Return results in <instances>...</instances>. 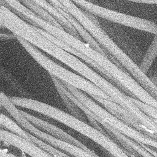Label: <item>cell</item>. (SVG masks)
Wrapping results in <instances>:
<instances>
[{
	"label": "cell",
	"mask_w": 157,
	"mask_h": 157,
	"mask_svg": "<svg viewBox=\"0 0 157 157\" xmlns=\"http://www.w3.org/2000/svg\"><path fill=\"white\" fill-rule=\"evenodd\" d=\"M1 4L6 6L16 14L31 25L37 26L89 58L104 69L114 80L118 88L127 95L134 98L157 109V101L153 99L124 69L115 64L107 56L97 51L86 42L82 41L64 29L59 28L37 16L18 0H1Z\"/></svg>",
	"instance_id": "6da1fadb"
},
{
	"label": "cell",
	"mask_w": 157,
	"mask_h": 157,
	"mask_svg": "<svg viewBox=\"0 0 157 157\" xmlns=\"http://www.w3.org/2000/svg\"><path fill=\"white\" fill-rule=\"evenodd\" d=\"M0 22L1 27H5L16 36L22 37L34 46L45 52L93 83L121 107L125 108L130 102L129 96L109 80L93 71L78 57L53 44L39 33L33 25L22 19L8 7L1 4Z\"/></svg>",
	"instance_id": "7a4b0ae2"
},
{
	"label": "cell",
	"mask_w": 157,
	"mask_h": 157,
	"mask_svg": "<svg viewBox=\"0 0 157 157\" xmlns=\"http://www.w3.org/2000/svg\"><path fill=\"white\" fill-rule=\"evenodd\" d=\"M59 1L64 6L63 10L71 15L109 55L115 58L144 89L149 91L153 88L154 83L148 75L101 28L93 14L80 9L72 0Z\"/></svg>",
	"instance_id": "3957f363"
},
{
	"label": "cell",
	"mask_w": 157,
	"mask_h": 157,
	"mask_svg": "<svg viewBox=\"0 0 157 157\" xmlns=\"http://www.w3.org/2000/svg\"><path fill=\"white\" fill-rule=\"evenodd\" d=\"M10 99L15 105L37 112L71 128L100 145L113 157H130L124 148L118 145L107 134L72 115L37 100L15 96Z\"/></svg>",
	"instance_id": "277c9868"
},
{
	"label": "cell",
	"mask_w": 157,
	"mask_h": 157,
	"mask_svg": "<svg viewBox=\"0 0 157 157\" xmlns=\"http://www.w3.org/2000/svg\"><path fill=\"white\" fill-rule=\"evenodd\" d=\"M17 39H18V42L32 58L46 70L50 75H53L63 82L87 93L93 98L98 97L113 101L107 94L87 79L81 75L75 74V73L68 71L52 61L41 53L36 47L34 46L22 37L17 36Z\"/></svg>",
	"instance_id": "5b68a950"
},
{
	"label": "cell",
	"mask_w": 157,
	"mask_h": 157,
	"mask_svg": "<svg viewBox=\"0 0 157 157\" xmlns=\"http://www.w3.org/2000/svg\"><path fill=\"white\" fill-rule=\"evenodd\" d=\"M1 105L9 112L19 125L30 132L31 134L53 147L70 154L74 157H99L96 153H91L75 145L58 139L38 129L24 117L20 110L16 107L9 98H4L1 101Z\"/></svg>",
	"instance_id": "8992f818"
},
{
	"label": "cell",
	"mask_w": 157,
	"mask_h": 157,
	"mask_svg": "<svg viewBox=\"0 0 157 157\" xmlns=\"http://www.w3.org/2000/svg\"><path fill=\"white\" fill-rule=\"evenodd\" d=\"M86 12L127 27L157 35V25L149 20L129 15L101 7L86 0H72Z\"/></svg>",
	"instance_id": "52a82bcc"
},
{
	"label": "cell",
	"mask_w": 157,
	"mask_h": 157,
	"mask_svg": "<svg viewBox=\"0 0 157 157\" xmlns=\"http://www.w3.org/2000/svg\"><path fill=\"white\" fill-rule=\"evenodd\" d=\"M20 111L21 113L24 115V117L29 121H30L33 124H34V126L40 127L42 129L44 130L45 131H47V132H49V134L56 137L58 139H60L64 142L75 145L91 153H95L94 151L90 150L88 147L85 146L78 140L74 138L71 135L67 134L66 132L60 129L59 128H58L55 125L52 124L45 120L39 118L28 113H26L23 110H20Z\"/></svg>",
	"instance_id": "ba28073f"
},
{
	"label": "cell",
	"mask_w": 157,
	"mask_h": 157,
	"mask_svg": "<svg viewBox=\"0 0 157 157\" xmlns=\"http://www.w3.org/2000/svg\"><path fill=\"white\" fill-rule=\"evenodd\" d=\"M48 1L50 4H52L56 9L58 10L60 13H61L75 28V29L77 30L78 33L79 34L80 36L89 45H90L93 48H94L97 51L101 52L103 55L107 56L109 58H110L113 63H116L117 60L115 58H114L112 56L109 55L107 52L98 43V42L69 13L67 12H65L63 10V9L64 7V5L59 1V0H47Z\"/></svg>",
	"instance_id": "9c48e42d"
},
{
	"label": "cell",
	"mask_w": 157,
	"mask_h": 157,
	"mask_svg": "<svg viewBox=\"0 0 157 157\" xmlns=\"http://www.w3.org/2000/svg\"><path fill=\"white\" fill-rule=\"evenodd\" d=\"M101 124L102 126L109 136L113 137L115 140L120 142L123 148L132 155L136 157H154L139 143L129 139L104 123H101Z\"/></svg>",
	"instance_id": "30bf717a"
},
{
	"label": "cell",
	"mask_w": 157,
	"mask_h": 157,
	"mask_svg": "<svg viewBox=\"0 0 157 157\" xmlns=\"http://www.w3.org/2000/svg\"><path fill=\"white\" fill-rule=\"evenodd\" d=\"M33 2L37 4L39 6L44 9L50 15H52L62 26L63 29L67 33L79 38V34L75 29L74 26L61 14L58 10L56 9L52 4L47 0H31Z\"/></svg>",
	"instance_id": "8fae6325"
},
{
	"label": "cell",
	"mask_w": 157,
	"mask_h": 157,
	"mask_svg": "<svg viewBox=\"0 0 157 157\" xmlns=\"http://www.w3.org/2000/svg\"><path fill=\"white\" fill-rule=\"evenodd\" d=\"M157 58V35H155L148 49L139 64L141 70L145 74L149 72V70Z\"/></svg>",
	"instance_id": "7c38bea8"
},
{
	"label": "cell",
	"mask_w": 157,
	"mask_h": 157,
	"mask_svg": "<svg viewBox=\"0 0 157 157\" xmlns=\"http://www.w3.org/2000/svg\"><path fill=\"white\" fill-rule=\"evenodd\" d=\"M20 1L23 5H25L26 7H28L30 10L36 14L37 16L40 17L42 19L45 21L51 23L52 25L61 28L63 29L62 26L58 23V21L47 11H46L44 9L39 6L37 4L33 2L31 0H18Z\"/></svg>",
	"instance_id": "4fadbf2b"
},
{
	"label": "cell",
	"mask_w": 157,
	"mask_h": 157,
	"mask_svg": "<svg viewBox=\"0 0 157 157\" xmlns=\"http://www.w3.org/2000/svg\"><path fill=\"white\" fill-rule=\"evenodd\" d=\"M50 76H51L52 80L58 92L59 93V94L61 99H63L64 103L65 104L66 106L68 108L69 111L72 113L74 114V116H75V117L80 118V119L82 118V115L80 114V113L78 109V107L68 98V96L65 93V92L64 91V85L63 82L53 75H50Z\"/></svg>",
	"instance_id": "5bb4252c"
},
{
	"label": "cell",
	"mask_w": 157,
	"mask_h": 157,
	"mask_svg": "<svg viewBox=\"0 0 157 157\" xmlns=\"http://www.w3.org/2000/svg\"><path fill=\"white\" fill-rule=\"evenodd\" d=\"M1 126H4L7 129V131L21 137L26 140H28V132L25 131L24 129L21 128L20 125L15 123L13 120L10 119L7 115H4L2 113H1Z\"/></svg>",
	"instance_id": "9a60e30c"
},
{
	"label": "cell",
	"mask_w": 157,
	"mask_h": 157,
	"mask_svg": "<svg viewBox=\"0 0 157 157\" xmlns=\"http://www.w3.org/2000/svg\"><path fill=\"white\" fill-rule=\"evenodd\" d=\"M132 101L134 102V104L140 108L144 112H145L147 115H148L151 118L157 120V109L150 106L134 98L131 97Z\"/></svg>",
	"instance_id": "2e32d148"
},
{
	"label": "cell",
	"mask_w": 157,
	"mask_h": 157,
	"mask_svg": "<svg viewBox=\"0 0 157 157\" xmlns=\"http://www.w3.org/2000/svg\"><path fill=\"white\" fill-rule=\"evenodd\" d=\"M149 78L151 79V80L155 84H157V69L153 70L151 72H149L147 74Z\"/></svg>",
	"instance_id": "e0dca14e"
},
{
	"label": "cell",
	"mask_w": 157,
	"mask_h": 157,
	"mask_svg": "<svg viewBox=\"0 0 157 157\" xmlns=\"http://www.w3.org/2000/svg\"><path fill=\"white\" fill-rule=\"evenodd\" d=\"M1 40H6V39H17V36L13 33L12 34H6V33H1Z\"/></svg>",
	"instance_id": "ac0fdd59"
},
{
	"label": "cell",
	"mask_w": 157,
	"mask_h": 157,
	"mask_svg": "<svg viewBox=\"0 0 157 157\" xmlns=\"http://www.w3.org/2000/svg\"><path fill=\"white\" fill-rule=\"evenodd\" d=\"M134 2L140 3V4L157 5V0H135Z\"/></svg>",
	"instance_id": "d6986e66"
},
{
	"label": "cell",
	"mask_w": 157,
	"mask_h": 157,
	"mask_svg": "<svg viewBox=\"0 0 157 157\" xmlns=\"http://www.w3.org/2000/svg\"><path fill=\"white\" fill-rule=\"evenodd\" d=\"M144 147V148H145L147 151H148L154 157H157V151L148 147H147V146H145V145H141Z\"/></svg>",
	"instance_id": "ffe728a7"
},
{
	"label": "cell",
	"mask_w": 157,
	"mask_h": 157,
	"mask_svg": "<svg viewBox=\"0 0 157 157\" xmlns=\"http://www.w3.org/2000/svg\"><path fill=\"white\" fill-rule=\"evenodd\" d=\"M124 150H125V149H124ZM125 151H126V153H127V154H128L130 157H136V156H135L134 155H132L131 153H130L129 152H128V151H126V150H125Z\"/></svg>",
	"instance_id": "44dd1931"
},
{
	"label": "cell",
	"mask_w": 157,
	"mask_h": 157,
	"mask_svg": "<svg viewBox=\"0 0 157 157\" xmlns=\"http://www.w3.org/2000/svg\"><path fill=\"white\" fill-rule=\"evenodd\" d=\"M86 1H89V2H93V0H86Z\"/></svg>",
	"instance_id": "7402d4cb"
},
{
	"label": "cell",
	"mask_w": 157,
	"mask_h": 157,
	"mask_svg": "<svg viewBox=\"0 0 157 157\" xmlns=\"http://www.w3.org/2000/svg\"><path fill=\"white\" fill-rule=\"evenodd\" d=\"M12 157H17V156H15V155H12Z\"/></svg>",
	"instance_id": "603a6c76"
},
{
	"label": "cell",
	"mask_w": 157,
	"mask_h": 157,
	"mask_svg": "<svg viewBox=\"0 0 157 157\" xmlns=\"http://www.w3.org/2000/svg\"><path fill=\"white\" fill-rule=\"evenodd\" d=\"M126 1H131V2H132V0H126Z\"/></svg>",
	"instance_id": "cb8c5ba5"
},
{
	"label": "cell",
	"mask_w": 157,
	"mask_h": 157,
	"mask_svg": "<svg viewBox=\"0 0 157 157\" xmlns=\"http://www.w3.org/2000/svg\"><path fill=\"white\" fill-rule=\"evenodd\" d=\"M156 86H157V84H156Z\"/></svg>",
	"instance_id": "d4e9b609"
}]
</instances>
